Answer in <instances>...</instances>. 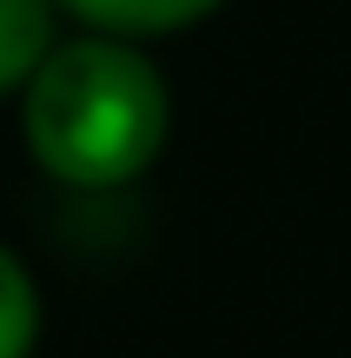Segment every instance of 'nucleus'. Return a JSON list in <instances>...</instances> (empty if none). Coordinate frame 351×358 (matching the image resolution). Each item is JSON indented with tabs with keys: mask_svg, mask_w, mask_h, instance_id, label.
<instances>
[{
	"mask_svg": "<svg viewBox=\"0 0 351 358\" xmlns=\"http://www.w3.org/2000/svg\"><path fill=\"white\" fill-rule=\"evenodd\" d=\"M13 106L33 166L66 192L140 186L172 140V87L153 47L113 34H60Z\"/></svg>",
	"mask_w": 351,
	"mask_h": 358,
	"instance_id": "nucleus-1",
	"label": "nucleus"
},
{
	"mask_svg": "<svg viewBox=\"0 0 351 358\" xmlns=\"http://www.w3.org/2000/svg\"><path fill=\"white\" fill-rule=\"evenodd\" d=\"M53 7H60V20L80 27V34H113V40L153 47V40H172V34H186V27L212 20V13L232 7V0H53Z\"/></svg>",
	"mask_w": 351,
	"mask_h": 358,
	"instance_id": "nucleus-2",
	"label": "nucleus"
},
{
	"mask_svg": "<svg viewBox=\"0 0 351 358\" xmlns=\"http://www.w3.org/2000/svg\"><path fill=\"white\" fill-rule=\"evenodd\" d=\"M60 7L53 0H0V100H20L33 66L60 40Z\"/></svg>",
	"mask_w": 351,
	"mask_h": 358,
	"instance_id": "nucleus-3",
	"label": "nucleus"
},
{
	"mask_svg": "<svg viewBox=\"0 0 351 358\" xmlns=\"http://www.w3.org/2000/svg\"><path fill=\"white\" fill-rule=\"evenodd\" d=\"M40 325H47L40 279H33V266L0 239V358H33L40 352Z\"/></svg>",
	"mask_w": 351,
	"mask_h": 358,
	"instance_id": "nucleus-4",
	"label": "nucleus"
}]
</instances>
